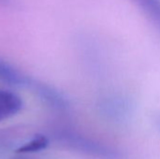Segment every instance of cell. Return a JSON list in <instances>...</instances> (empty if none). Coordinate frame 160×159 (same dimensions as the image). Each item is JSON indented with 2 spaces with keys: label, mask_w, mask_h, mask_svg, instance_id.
Segmentation results:
<instances>
[{
  "label": "cell",
  "mask_w": 160,
  "mask_h": 159,
  "mask_svg": "<svg viewBox=\"0 0 160 159\" xmlns=\"http://www.w3.org/2000/svg\"><path fill=\"white\" fill-rule=\"evenodd\" d=\"M22 107V98L13 92L0 89V122L18 113Z\"/></svg>",
  "instance_id": "3957f363"
},
{
  "label": "cell",
  "mask_w": 160,
  "mask_h": 159,
  "mask_svg": "<svg viewBox=\"0 0 160 159\" xmlns=\"http://www.w3.org/2000/svg\"><path fill=\"white\" fill-rule=\"evenodd\" d=\"M98 108L105 118L115 123H124L132 112V106L129 101L118 96L102 97L98 104Z\"/></svg>",
  "instance_id": "7a4b0ae2"
},
{
  "label": "cell",
  "mask_w": 160,
  "mask_h": 159,
  "mask_svg": "<svg viewBox=\"0 0 160 159\" xmlns=\"http://www.w3.org/2000/svg\"><path fill=\"white\" fill-rule=\"evenodd\" d=\"M160 30V0H131Z\"/></svg>",
  "instance_id": "8992f818"
},
{
  "label": "cell",
  "mask_w": 160,
  "mask_h": 159,
  "mask_svg": "<svg viewBox=\"0 0 160 159\" xmlns=\"http://www.w3.org/2000/svg\"><path fill=\"white\" fill-rule=\"evenodd\" d=\"M49 144V141L46 137L38 135L36 136L34 139H32L30 142L25 143L24 145L21 146L18 150L17 153H22V154H26V153H35V152H39L44 149Z\"/></svg>",
  "instance_id": "52a82bcc"
},
{
  "label": "cell",
  "mask_w": 160,
  "mask_h": 159,
  "mask_svg": "<svg viewBox=\"0 0 160 159\" xmlns=\"http://www.w3.org/2000/svg\"><path fill=\"white\" fill-rule=\"evenodd\" d=\"M0 82L10 86H22L28 79L8 62L0 58Z\"/></svg>",
  "instance_id": "5b68a950"
},
{
  "label": "cell",
  "mask_w": 160,
  "mask_h": 159,
  "mask_svg": "<svg viewBox=\"0 0 160 159\" xmlns=\"http://www.w3.org/2000/svg\"><path fill=\"white\" fill-rule=\"evenodd\" d=\"M156 122H157V125H158V128L160 129V116H158L157 119H156Z\"/></svg>",
  "instance_id": "ba28073f"
},
{
  "label": "cell",
  "mask_w": 160,
  "mask_h": 159,
  "mask_svg": "<svg viewBox=\"0 0 160 159\" xmlns=\"http://www.w3.org/2000/svg\"><path fill=\"white\" fill-rule=\"evenodd\" d=\"M57 137L69 149L86 156L99 159H119L120 157L119 153L114 149L75 131L63 130L58 133Z\"/></svg>",
  "instance_id": "6da1fadb"
},
{
  "label": "cell",
  "mask_w": 160,
  "mask_h": 159,
  "mask_svg": "<svg viewBox=\"0 0 160 159\" xmlns=\"http://www.w3.org/2000/svg\"><path fill=\"white\" fill-rule=\"evenodd\" d=\"M13 159H28V158H25V157H17V158H13Z\"/></svg>",
  "instance_id": "9c48e42d"
},
{
  "label": "cell",
  "mask_w": 160,
  "mask_h": 159,
  "mask_svg": "<svg viewBox=\"0 0 160 159\" xmlns=\"http://www.w3.org/2000/svg\"><path fill=\"white\" fill-rule=\"evenodd\" d=\"M35 89L40 98L49 106L59 111H65L68 108V100L57 90L44 83H36Z\"/></svg>",
  "instance_id": "277c9868"
}]
</instances>
